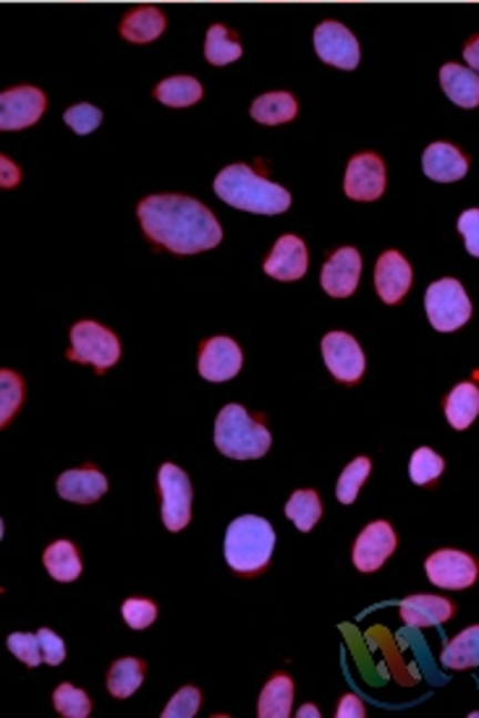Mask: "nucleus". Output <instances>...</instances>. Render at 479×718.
I'll return each mask as SVG.
<instances>
[{
    "instance_id": "nucleus-1",
    "label": "nucleus",
    "mask_w": 479,
    "mask_h": 718,
    "mask_svg": "<svg viewBox=\"0 0 479 718\" xmlns=\"http://www.w3.org/2000/svg\"><path fill=\"white\" fill-rule=\"evenodd\" d=\"M152 244L173 254H200L221 244L223 230L213 212L179 194L147 196L136 209Z\"/></svg>"
},
{
    "instance_id": "nucleus-2",
    "label": "nucleus",
    "mask_w": 479,
    "mask_h": 718,
    "mask_svg": "<svg viewBox=\"0 0 479 718\" xmlns=\"http://www.w3.org/2000/svg\"><path fill=\"white\" fill-rule=\"evenodd\" d=\"M215 194L231 207L254 215H281L292 207V194L278 183L263 178L249 165H228L217 173Z\"/></svg>"
},
{
    "instance_id": "nucleus-3",
    "label": "nucleus",
    "mask_w": 479,
    "mask_h": 718,
    "mask_svg": "<svg viewBox=\"0 0 479 718\" xmlns=\"http://www.w3.org/2000/svg\"><path fill=\"white\" fill-rule=\"evenodd\" d=\"M275 548V531L265 517L242 515L226 531V562L238 575H254L271 564Z\"/></svg>"
},
{
    "instance_id": "nucleus-4",
    "label": "nucleus",
    "mask_w": 479,
    "mask_h": 718,
    "mask_svg": "<svg viewBox=\"0 0 479 718\" xmlns=\"http://www.w3.org/2000/svg\"><path fill=\"white\" fill-rule=\"evenodd\" d=\"M273 437L242 406H226L215 421V447L231 460H257L267 455Z\"/></svg>"
},
{
    "instance_id": "nucleus-5",
    "label": "nucleus",
    "mask_w": 479,
    "mask_h": 718,
    "mask_svg": "<svg viewBox=\"0 0 479 718\" xmlns=\"http://www.w3.org/2000/svg\"><path fill=\"white\" fill-rule=\"evenodd\" d=\"M69 358L77 363L94 366V371L103 377V371L119 363L121 342L111 329L98 325V321H79L71 329Z\"/></svg>"
},
{
    "instance_id": "nucleus-6",
    "label": "nucleus",
    "mask_w": 479,
    "mask_h": 718,
    "mask_svg": "<svg viewBox=\"0 0 479 718\" xmlns=\"http://www.w3.org/2000/svg\"><path fill=\"white\" fill-rule=\"evenodd\" d=\"M425 311L430 325L438 329V332H456V329L467 325L471 317V300L459 280L446 277V280L432 283L430 288H427Z\"/></svg>"
},
{
    "instance_id": "nucleus-7",
    "label": "nucleus",
    "mask_w": 479,
    "mask_h": 718,
    "mask_svg": "<svg viewBox=\"0 0 479 718\" xmlns=\"http://www.w3.org/2000/svg\"><path fill=\"white\" fill-rule=\"evenodd\" d=\"M160 496H163V523L171 533L184 531L192 523V481L179 465L165 463L157 473Z\"/></svg>"
},
{
    "instance_id": "nucleus-8",
    "label": "nucleus",
    "mask_w": 479,
    "mask_h": 718,
    "mask_svg": "<svg viewBox=\"0 0 479 718\" xmlns=\"http://www.w3.org/2000/svg\"><path fill=\"white\" fill-rule=\"evenodd\" d=\"M427 577H430L432 585L448 591H463L469 585H475L479 575L477 560H471L469 554L453 552V548H442V552H435L425 564Z\"/></svg>"
},
{
    "instance_id": "nucleus-9",
    "label": "nucleus",
    "mask_w": 479,
    "mask_h": 718,
    "mask_svg": "<svg viewBox=\"0 0 479 718\" xmlns=\"http://www.w3.org/2000/svg\"><path fill=\"white\" fill-rule=\"evenodd\" d=\"M45 94L38 86H17L0 94V129L19 131L34 126L45 113Z\"/></svg>"
},
{
    "instance_id": "nucleus-10",
    "label": "nucleus",
    "mask_w": 479,
    "mask_h": 718,
    "mask_svg": "<svg viewBox=\"0 0 479 718\" xmlns=\"http://www.w3.org/2000/svg\"><path fill=\"white\" fill-rule=\"evenodd\" d=\"M315 50L328 65L354 71L359 65V42L340 21H323L315 29Z\"/></svg>"
},
{
    "instance_id": "nucleus-11",
    "label": "nucleus",
    "mask_w": 479,
    "mask_h": 718,
    "mask_svg": "<svg viewBox=\"0 0 479 718\" xmlns=\"http://www.w3.org/2000/svg\"><path fill=\"white\" fill-rule=\"evenodd\" d=\"M323 358L338 382L354 384L365 373V353L359 342L346 332H328L323 337Z\"/></svg>"
},
{
    "instance_id": "nucleus-12",
    "label": "nucleus",
    "mask_w": 479,
    "mask_h": 718,
    "mask_svg": "<svg viewBox=\"0 0 479 718\" xmlns=\"http://www.w3.org/2000/svg\"><path fill=\"white\" fill-rule=\"evenodd\" d=\"M344 188L348 199L354 202L380 199L383 192H386V165H383V160L373 152L351 157V163L346 167Z\"/></svg>"
},
{
    "instance_id": "nucleus-13",
    "label": "nucleus",
    "mask_w": 479,
    "mask_h": 718,
    "mask_svg": "<svg viewBox=\"0 0 479 718\" xmlns=\"http://www.w3.org/2000/svg\"><path fill=\"white\" fill-rule=\"evenodd\" d=\"M396 544L398 538L394 525L386 520H375L359 533L357 544H354V567L359 573H375L396 552Z\"/></svg>"
},
{
    "instance_id": "nucleus-14",
    "label": "nucleus",
    "mask_w": 479,
    "mask_h": 718,
    "mask_svg": "<svg viewBox=\"0 0 479 718\" xmlns=\"http://www.w3.org/2000/svg\"><path fill=\"white\" fill-rule=\"evenodd\" d=\"M359 277H361V256L357 248L346 246V248H338V252L325 261L319 283H323V288L328 296L348 298L354 290H357Z\"/></svg>"
},
{
    "instance_id": "nucleus-15",
    "label": "nucleus",
    "mask_w": 479,
    "mask_h": 718,
    "mask_svg": "<svg viewBox=\"0 0 479 718\" xmlns=\"http://www.w3.org/2000/svg\"><path fill=\"white\" fill-rule=\"evenodd\" d=\"M242 348L231 337H213L202 346L200 356V377L207 382H228L242 371Z\"/></svg>"
},
{
    "instance_id": "nucleus-16",
    "label": "nucleus",
    "mask_w": 479,
    "mask_h": 718,
    "mask_svg": "<svg viewBox=\"0 0 479 718\" xmlns=\"http://www.w3.org/2000/svg\"><path fill=\"white\" fill-rule=\"evenodd\" d=\"M307 246H304L302 238L296 236H281L275 240L271 256L265 261V273L275 277V280L292 283V280H302L307 275Z\"/></svg>"
},
{
    "instance_id": "nucleus-17",
    "label": "nucleus",
    "mask_w": 479,
    "mask_h": 718,
    "mask_svg": "<svg viewBox=\"0 0 479 718\" xmlns=\"http://www.w3.org/2000/svg\"><path fill=\"white\" fill-rule=\"evenodd\" d=\"M375 288L386 304H398L411 288V267L398 252H386L375 264Z\"/></svg>"
},
{
    "instance_id": "nucleus-18",
    "label": "nucleus",
    "mask_w": 479,
    "mask_h": 718,
    "mask_svg": "<svg viewBox=\"0 0 479 718\" xmlns=\"http://www.w3.org/2000/svg\"><path fill=\"white\" fill-rule=\"evenodd\" d=\"M55 489L67 502L92 504L108 491V479L98 468H77V471H67L58 475Z\"/></svg>"
},
{
    "instance_id": "nucleus-19",
    "label": "nucleus",
    "mask_w": 479,
    "mask_h": 718,
    "mask_svg": "<svg viewBox=\"0 0 479 718\" xmlns=\"http://www.w3.org/2000/svg\"><path fill=\"white\" fill-rule=\"evenodd\" d=\"M422 171L427 178H432L438 183H453V181H461L463 175H467L469 160L463 157L453 144L435 142L425 150Z\"/></svg>"
},
{
    "instance_id": "nucleus-20",
    "label": "nucleus",
    "mask_w": 479,
    "mask_h": 718,
    "mask_svg": "<svg viewBox=\"0 0 479 718\" xmlns=\"http://www.w3.org/2000/svg\"><path fill=\"white\" fill-rule=\"evenodd\" d=\"M453 617V604L440 596H409L401 601V619L409 627H435Z\"/></svg>"
},
{
    "instance_id": "nucleus-21",
    "label": "nucleus",
    "mask_w": 479,
    "mask_h": 718,
    "mask_svg": "<svg viewBox=\"0 0 479 718\" xmlns=\"http://www.w3.org/2000/svg\"><path fill=\"white\" fill-rule=\"evenodd\" d=\"M440 84L448 100L459 107H479V73L459 63H446L440 69Z\"/></svg>"
},
{
    "instance_id": "nucleus-22",
    "label": "nucleus",
    "mask_w": 479,
    "mask_h": 718,
    "mask_svg": "<svg viewBox=\"0 0 479 718\" xmlns=\"http://www.w3.org/2000/svg\"><path fill=\"white\" fill-rule=\"evenodd\" d=\"M165 13L155 9V6H140V9L129 11L121 21L123 40L134 42V45H147L155 42L160 34L165 32Z\"/></svg>"
},
{
    "instance_id": "nucleus-23",
    "label": "nucleus",
    "mask_w": 479,
    "mask_h": 718,
    "mask_svg": "<svg viewBox=\"0 0 479 718\" xmlns=\"http://www.w3.org/2000/svg\"><path fill=\"white\" fill-rule=\"evenodd\" d=\"M440 661L446 669L467 671L479 666V625H471L448 643L440 654Z\"/></svg>"
},
{
    "instance_id": "nucleus-24",
    "label": "nucleus",
    "mask_w": 479,
    "mask_h": 718,
    "mask_svg": "<svg viewBox=\"0 0 479 718\" xmlns=\"http://www.w3.org/2000/svg\"><path fill=\"white\" fill-rule=\"evenodd\" d=\"M479 416V387L463 382L453 387L451 394L446 398V419L453 429H469Z\"/></svg>"
},
{
    "instance_id": "nucleus-25",
    "label": "nucleus",
    "mask_w": 479,
    "mask_h": 718,
    "mask_svg": "<svg viewBox=\"0 0 479 718\" xmlns=\"http://www.w3.org/2000/svg\"><path fill=\"white\" fill-rule=\"evenodd\" d=\"M294 706V683L288 674H275L259 695L257 714L263 718H288Z\"/></svg>"
},
{
    "instance_id": "nucleus-26",
    "label": "nucleus",
    "mask_w": 479,
    "mask_h": 718,
    "mask_svg": "<svg viewBox=\"0 0 479 718\" xmlns=\"http://www.w3.org/2000/svg\"><path fill=\"white\" fill-rule=\"evenodd\" d=\"M296 113H299V105H296L294 94L288 92L263 94L252 105V119L265 123V126H281V123L294 121Z\"/></svg>"
},
{
    "instance_id": "nucleus-27",
    "label": "nucleus",
    "mask_w": 479,
    "mask_h": 718,
    "mask_svg": "<svg viewBox=\"0 0 479 718\" xmlns=\"http://www.w3.org/2000/svg\"><path fill=\"white\" fill-rule=\"evenodd\" d=\"M42 562H45V570L50 577L61 583H74L79 575H82V556H79L77 546L71 541H55L45 548L42 554Z\"/></svg>"
},
{
    "instance_id": "nucleus-28",
    "label": "nucleus",
    "mask_w": 479,
    "mask_h": 718,
    "mask_svg": "<svg viewBox=\"0 0 479 718\" xmlns=\"http://www.w3.org/2000/svg\"><path fill=\"white\" fill-rule=\"evenodd\" d=\"M144 683V664L140 658H119L108 671V693L113 698H132Z\"/></svg>"
},
{
    "instance_id": "nucleus-29",
    "label": "nucleus",
    "mask_w": 479,
    "mask_h": 718,
    "mask_svg": "<svg viewBox=\"0 0 479 718\" xmlns=\"http://www.w3.org/2000/svg\"><path fill=\"white\" fill-rule=\"evenodd\" d=\"M286 517L292 520L302 533H309L312 527L319 523V517H323V502H319L317 491H294L292 500L286 502Z\"/></svg>"
},
{
    "instance_id": "nucleus-30",
    "label": "nucleus",
    "mask_w": 479,
    "mask_h": 718,
    "mask_svg": "<svg viewBox=\"0 0 479 718\" xmlns=\"http://www.w3.org/2000/svg\"><path fill=\"white\" fill-rule=\"evenodd\" d=\"M155 98L163 105L188 107L202 100V84L194 76H171L155 86Z\"/></svg>"
},
{
    "instance_id": "nucleus-31",
    "label": "nucleus",
    "mask_w": 479,
    "mask_h": 718,
    "mask_svg": "<svg viewBox=\"0 0 479 718\" xmlns=\"http://www.w3.org/2000/svg\"><path fill=\"white\" fill-rule=\"evenodd\" d=\"M205 55L213 65H228L242 58V45H238L234 32H228L223 24H215L210 27L205 37Z\"/></svg>"
},
{
    "instance_id": "nucleus-32",
    "label": "nucleus",
    "mask_w": 479,
    "mask_h": 718,
    "mask_svg": "<svg viewBox=\"0 0 479 718\" xmlns=\"http://www.w3.org/2000/svg\"><path fill=\"white\" fill-rule=\"evenodd\" d=\"M53 706L61 716L67 718H86L92 714V700L90 695L84 690H79V687L63 683L55 687L53 693Z\"/></svg>"
},
{
    "instance_id": "nucleus-33",
    "label": "nucleus",
    "mask_w": 479,
    "mask_h": 718,
    "mask_svg": "<svg viewBox=\"0 0 479 718\" xmlns=\"http://www.w3.org/2000/svg\"><path fill=\"white\" fill-rule=\"evenodd\" d=\"M369 471H373V463H369V458H357L351 465H346V471L340 473L338 486H336V494H338L340 504H354V502H357L359 489H361V483L367 481Z\"/></svg>"
},
{
    "instance_id": "nucleus-34",
    "label": "nucleus",
    "mask_w": 479,
    "mask_h": 718,
    "mask_svg": "<svg viewBox=\"0 0 479 718\" xmlns=\"http://www.w3.org/2000/svg\"><path fill=\"white\" fill-rule=\"evenodd\" d=\"M0 427H9V421L13 419V413L21 408L24 402V382L17 377V373L3 369L0 371Z\"/></svg>"
},
{
    "instance_id": "nucleus-35",
    "label": "nucleus",
    "mask_w": 479,
    "mask_h": 718,
    "mask_svg": "<svg viewBox=\"0 0 479 718\" xmlns=\"http://www.w3.org/2000/svg\"><path fill=\"white\" fill-rule=\"evenodd\" d=\"M442 471H446V463H442L440 455H435L430 447H419V450L411 455L409 475L417 486H427V483L440 479Z\"/></svg>"
},
{
    "instance_id": "nucleus-36",
    "label": "nucleus",
    "mask_w": 479,
    "mask_h": 718,
    "mask_svg": "<svg viewBox=\"0 0 479 718\" xmlns=\"http://www.w3.org/2000/svg\"><path fill=\"white\" fill-rule=\"evenodd\" d=\"M123 622L132 629H147L157 619V606L147 598H126L121 606Z\"/></svg>"
},
{
    "instance_id": "nucleus-37",
    "label": "nucleus",
    "mask_w": 479,
    "mask_h": 718,
    "mask_svg": "<svg viewBox=\"0 0 479 718\" xmlns=\"http://www.w3.org/2000/svg\"><path fill=\"white\" fill-rule=\"evenodd\" d=\"M200 702H202V693L197 690V687H192V685L181 687V690L173 695V700L169 702V706H165L163 718H192V716H197Z\"/></svg>"
},
{
    "instance_id": "nucleus-38",
    "label": "nucleus",
    "mask_w": 479,
    "mask_h": 718,
    "mask_svg": "<svg viewBox=\"0 0 479 718\" xmlns=\"http://www.w3.org/2000/svg\"><path fill=\"white\" fill-rule=\"evenodd\" d=\"M63 121H67V126L74 129V134L84 136V134H92V131L103 123V113H100L94 105L82 102V105L69 107L67 113H63Z\"/></svg>"
},
{
    "instance_id": "nucleus-39",
    "label": "nucleus",
    "mask_w": 479,
    "mask_h": 718,
    "mask_svg": "<svg viewBox=\"0 0 479 718\" xmlns=\"http://www.w3.org/2000/svg\"><path fill=\"white\" fill-rule=\"evenodd\" d=\"M9 650L13 656L19 658V661H24L27 666H40V661H45L42 658V648H40V637L38 633L29 635V633H13L9 637Z\"/></svg>"
},
{
    "instance_id": "nucleus-40",
    "label": "nucleus",
    "mask_w": 479,
    "mask_h": 718,
    "mask_svg": "<svg viewBox=\"0 0 479 718\" xmlns=\"http://www.w3.org/2000/svg\"><path fill=\"white\" fill-rule=\"evenodd\" d=\"M40 648H42V658H45V664L50 666H61L63 658H67V646H63V640L58 637L53 629L48 627H40Z\"/></svg>"
},
{
    "instance_id": "nucleus-41",
    "label": "nucleus",
    "mask_w": 479,
    "mask_h": 718,
    "mask_svg": "<svg viewBox=\"0 0 479 718\" xmlns=\"http://www.w3.org/2000/svg\"><path fill=\"white\" fill-rule=\"evenodd\" d=\"M459 233L471 256H479V209H467L459 217Z\"/></svg>"
},
{
    "instance_id": "nucleus-42",
    "label": "nucleus",
    "mask_w": 479,
    "mask_h": 718,
    "mask_svg": "<svg viewBox=\"0 0 479 718\" xmlns=\"http://www.w3.org/2000/svg\"><path fill=\"white\" fill-rule=\"evenodd\" d=\"M338 718H365L367 710H365V702H361L357 695H344L338 702V710H336Z\"/></svg>"
},
{
    "instance_id": "nucleus-43",
    "label": "nucleus",
    "mask_w": 479,
    "mask_h": 718,
    "mask_svg": "<svg viewBox=\"0 0 479 718\" xmlns=\"http://www.w3.org/2000/svg\"><path fill=\"white\" fill-rule=\"evenodd\" d=\"M19 181H21L19 167L13 165L9 157H0V183H3V188H13Z\"/></svg>"
},
{
    "instance_id": "nucleus-44",
    "label": "nucleus",
    "mask_w": 479,
    "mask_h": 718,
    "mask_svg": "<svg viewBox=\"0 0 479 718\" xmlns=\"http://www.w3.org/2000/svg\"><path fill=\"white\" fill-rule=\"evenodd\" d=\"M463 61L469 63V69H475L479 73V37H475V40L463 48Z\"/></svg>"
},
{
    "instance_id": "nucleus-45",
    "label": "nucleus",
    "mask_w": 479,
    "mask_h": 718,
    "mask_svg": "<svg viewBox=\"0 0 479 718\" xmlns=\"http://www.w3.org/2000/svg\"><path fill=\"white\" fill-rule=\"evenodd\" d=\"M299 716H302V718H307V716H312V718H319V710H317L315 706H304V708L299 710Z\"/></svg>"
}]
</instances>
